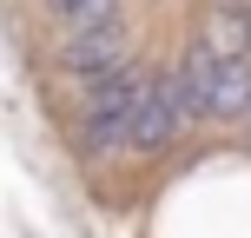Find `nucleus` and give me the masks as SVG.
<instances>
[{"label":"nucleus","mask_w":251,"mask_h":238,"mask_svg":"<svg viewBox=\"0 0 251 238\" xmlns=\"http://www.w3.org/2000/svg\"><path fill=\"white\" fill-rule=\"evenodd\" d=\"M178 93H185L192 113H218V119L251 106V47L238 40V20H218L212 33L192 47Z\"/></svg>","instance_id":"1"}]
</instances>
